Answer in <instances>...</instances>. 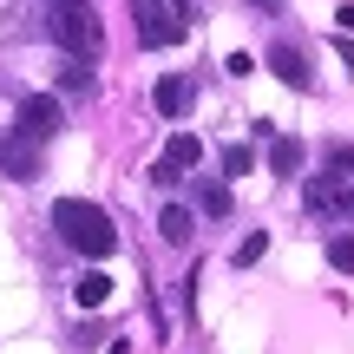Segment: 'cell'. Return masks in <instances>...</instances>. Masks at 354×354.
I'll use <instances>...</instances> for the list:
<instances>
[{
    "label": "cell",
    "instance_id": "8992f818",
    "mask_svg": "<svg viewBox=\"0 0 354 354\" xmlns=\"http://www.w3.org/2000/svg\"><path fill=\"white\" fill-rule=\"evenodd\" d=\"M302 203H308V216H342L348 210V177L315 171V177H308V190H302Z\"/></svg>",
    "mask_w": 354,
    "mask_h": 354
},
{
    "label": "cell",
    "instance_id": "7c38bea8",
    "mask_svg": "<svg viewBox=\"0 0 354 354\" xmlns=\"http://www.w3.org/2000/svg\"><path fill=\"white\" fill-rule=\"evenodd\" d=\"M269 171H276V177L302 171V138H276V145H269Z\"/></svg>",
    "mask_w": 354,
    "mask_h": 354
},
{
    "label": "cell",
    "instance_id": "9c48e42d",
    "mask_svg": "<svg viewBox=\"0 0 354 354\" xmlns=\"http://www.w3.org/2000/svg\"><path fill=\"white\" fill-rule=\"evenodd\" d=\"M0 171H7V177H39V145H26L20 131L0 138Z\"/></svg>",
    "mask_w": 354,
    "mask_h": 354
},
{
    "label": "cell",
    "instance_id": "277c9868",
    "mask_svg": "<svg viewBox=\"0 0 354 354\" xmlns=\"http://www.w3.org/2000/svg\"><path fill=\"white\" fill-rule=\"evenodd\" d=\"M59 125H66V105L53 99V92H33V99H20V118H13V131H20L26 145L59 138Z\"/></svg>",
    "mask_w": 354,
    "mask_h": 354
},
{
    "label": "cell",
    "instance_id": "5bb4252c",
    "mask_svg": "<svg viewBox=\"0 0 354 354\" xmlns=\"http://www.w3.org/2000/svg\"><path fill=\"white\" fill-rule=\"evenodd\" d=\"M197 203H203V216H230V184H203Z\"/></svg>",
    "mask_w": 354,
    "mask_h": 354
},
{
    "label": "cell",
    "instance_id": "3957f363",
    "mask_svg": "<svg viewBox=\"0 0 354 354\" xmlns=\"http://www.w3.org/2000/svg\"><path fill=\"white\" fill-rule=\"evenodd\" d=\"M184 0H131V20H138V46H177L184 39Z\"/></svg>",
    "mask_w": 354,
    "mask_h": 354
},
{
    "label": "cell",
    "instance_id": "30bf717a",
    "mask_svg": "<svg viewBox=\"0 0 354 354\" xmlns=\"http://www.w3.org/2000/svg\"><path fill=\"white\" fill-rule=\"evenodd\" d=\"M105 295H112V276H105V269H86V276L73 282V302L79 308H105Z\"/></svg>",
    "mask_w": 354,
    "mask_h": 354
},
{
    "label": "cell",
    "instance_id": "e0dca14e",
    "mask_svg": "<svg viewBox=\"0 0 354 354\" xmlns=\"http://www.w3.org/2000/svg\"><path fill=\"white\" fill-rule=\"evenodd\" d=\"M328 171L335 177H354V145H342V138L328 145Z\"/></svg>",
    "mask_w": 354,
    "mask_h": 354
},
{
    "label": "cell",
    "instance_id": "6da1fadb",
    "mask_svg": "<svg viewBox=\"0 0 354 354\" xmlns=\"http://www.w3.org/2000/svg\"><path fill=\"white\" fill-rule=\"evenodd\" d=\"M53 230H59V243H66V250L92 256V263H105V256L118 250L112 216H105L99 203H86V197H59V203H53Z\"/></svg>",
    "mask_w": 354,
    "mask_h": 354
},
{
    "label": "cell",
    "instance_id": "5b68a950",
    "mask_svg": "<svg viewBox=\"0 0 354 354\" xmlns=\"http://www.w3.org/2000/svg\"><path fill=\"white\" fill-rule=\"evenodd\" d=\"M197 158H203V145L190 138V131H177V138L165 145V151H158L151 177H158V184H177V177H190V171H197Z\"/></svg>",
    "mask_w": 354,
    "mask_h": 354
},
{
    "label": "cell",
    "instance_id": "ffe728a7",
    "mask_svg": "<svg viewBox=\"0 0 354 354\" xmlns=\"http://www.w3.org/2000/svg\"><path fill=\"white\" fill-rule=\"evenodd\" d=\"M348 216H354V184H348Z\"/></svg>",
    "mask_w": 354,
    "mask_h": 354
},
{
    "label": "cell",
    "instance_id": "44dd1931",
    "mask_svg": "<svg viewBox=\"0 0 354 354\" xmlns=\"http://www.w3.org/2000/svg\"><path fill=\"white\" fill-rule=\"evenodd\" d=\"M250 7H276V0H250Z\"/></svg>",
    "mask_w": 354,
    "mask_h": 354
},
{
    "label": "cell",
    "instance_id": "ac0fdd59",
    "mask_svg": "<svg viewBox=\"0 0 354 354\" xmlns=\"http://www.w3.org/2000/svg\"><path fill=\"white\" fill-rule=\"evenodd\" d=\"M59 86H66V92H92V73H86V59H73V66H66V73H59Z\"/></svg>",
    "mask_w": 354,
    "mask_h": 354
},
{
    "label": "cell",
    "instance_id": "ba28073f",
    "mask_svg": "<svg viewBox=\"0 0 354 354\" xmlns=\"http://www.w3.org/2000/svg\"><path fill=\"white\" fill-rule=\"evenodd\" d=\"M190 99H197V92H190V79H184V73H165V79H158V92H151V105H158L165 118H184V112H190Z\"/></svg>",
    "mask_w": 354,
    "mask_h": 354
},
{
    "label": "cell",
    "instance_id": "2e32d148",
    "mask_svg": "<svg viewBox=\"0 0 354 354\" xmlns=\"http://www.w3.org/2000/svg\"><path fill=\"white\" fill-rule=\"evenodd\" d=\"M328 263L342 269V276H354V236H328Z\"/></svg>",
    "mask_w": 354,
    "mask_h": 354
},
{
    "label": "cell",
    "instance_id": "d6986e66",
    "mask_svg": "<svg viewBox=\"0 0 354 354\" xmlns=\"http://www.w3.org/2000/svg\"><path fill=\"white\" fill-rule=\"evenodd\" d=\"M335 20H342V33H354V7H342V13H335Z\"/></svg>",
    "mask_w": 354,
    "mask_h": 354
},
{
    "label": "cell",
    "instance_id": "8fae6325",
    "mask_svg": "<svg viewBox=\"0 0 354 354\" xmlns=\"http://www.w3.org/2000/svg\"><path fill=\"white\" fill-rule=\"evenodd\" d=\"M190 230H197V223H190L184 203H165V210H158V236H165V243H190Z\"/></svg>",
    "mask_w": 354,
    "mask_h": 354
},
{
    "label": "cell",
    "instance_id": "7a4b0ae2",
    "mask_svg": "<svg viewBox=\"0 0 354 354\" xmlns=\"http://www.w3.org/2000/svg\"><path fill=\"white\" fill-rule=\"evenodd\" d=\"M46 33H53V46H66L73 59H99V46H105V26H99V13H92L86 0H59V7L46 13Z\"/></svg>",
    "mask_w": 354,
    "mask_h": 354
},
{
    "label": "cell",
    "instance_id": "9a60e30c",
    "mask_svg": "<svg viewBox=\"0 0 354 354\" xmlns=\"http://www.w3.org/2000/svg\"><path fill=\"white\" fill-rule=\"evenodd\" d=\"M263 250H269V236H263V230H250V236L236 243V269H250V263H263Z\"/></svg>",
    "mask_w": 354,
    "mask_h": 354
},
{
    "label": "cell",
    "instance_id": "52a82bcc",
    "mask_svg": "<svg viewBox=\"0 0 354 354\" xmlns=\"http://www.w3.org/2000/svg\"><path fill=\"white\" fill-rule=\"evenodd\" d=\"M269 66H276V79H282V86H295V92H315V73H308L302 46H289V39H276V46H269Z\"/></svg>",
    "mask_w": 354,
    "mask_h": 354
},
{
    "label": "cell",
    "instance_id": "4fadbf2b",
    "mask_svg": "<svg viewBox=\"0 0 354 354\" xmlns=\"http://www.w3.org/2000/svg\"><path fill=\"white\" fill-rule=\"evenodd\" d=\"M256 171V151L250 145H223V177H250Z\"/></svg>",
    "mask_w": 354,
    "mask_h": 354
}]
</instances>
